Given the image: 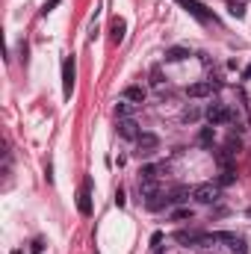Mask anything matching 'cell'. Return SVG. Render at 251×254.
<instances>
[{"mask_svg":"<svg viewBox=\"0 0 251 254\" xmlns=\"http://www.w3.org/2000/svg\"><path fill=\"white\" fill-rule=\"evenodd\" d=\"M204 116H207V122H210L213 127H219V125H228V122H234V119H237V116H234V110H228L225 104H210Z\"/></svg>","mask_w":251,"mask_h":254,"instance_id":"cell-1","label":"cell"},{"mask_svg":"<svg viewBox=\"0 0 251 254\" xmlns=\"http://www.w3.org/2000/svg\"><path fill=\"white\" fill-rule=\"evenodd\" d=\"M219 195H222V187L219 184H201V187L192 190V198L198 204H213V201H219Z\"/></svg>","mask_w":251,"mask_h":254,"instance_id":"cell-2","label":"cell"},{"mask_svg":"<svg viewBox=\"0 0 251 254\" xmlns=\"http://www.w3.org/2000/svg\"><path fill=\"white\" fill-rule=\"evenodd\" d=\"M74 74H77L74 57H65L63 60V95L65 98H71V92H74Z\"/></svg>","mask_w":251,"mask_h":254,"instance_id":"cell-3","label":"cell"},{"mask_svg":"<svg viewBox=\"0 0 251 254\" xmlns=\"http://www.w3.org/2000/svg\"><path fill=\"white\" fill-rule=\"evenodd\" d=\"M178 3H181V6L187 9L189 15H195V18H198L201 24H216V18H213V15H210V12H207V9H204V6H201L198 0H178Z\"/></svg>","mask_w":251,"mask_h":254,"instance_id":"cell-4","label":"cell"},{"mask_svg":"<svg viewBox=\"0 0 251 254\" xmlns=\"http://www.w3.org/2000/svg\"><path fill=\"white\" fill-rule=\"evenodd\" d=\"M119 136L122 139H130V142H139L142 130H139V125L133 119H119Z\"/></svg>","mask_w":251,"mask_h":254,"instance_id":"cell-5","label":"cell"},{"mask_svg":"<svg viewBox=\"0 0 251 254\" xmlns=\"http://www.w3.org/2000/svg\"><path fill=\"white\" fill-rule=\"evenodd\" d=\"M213 89H216V83L213 80H201V83H192L187 89L189 98H210L213 95Z\"/></svg>","mask_w":251,"mask_h":254,"instance_id":"cell-6","label":"cell"},{"mask_svg":"<svg viewBox=\"0 0 251 254\" xmlns=\"http://www.w3.org/2000/svg\"><path fill=\"white\" fill-rule=\"evenodd\" d=\"M157 145H160V139L154 133H142L139 136V157H151L157 151Z\"/></svg>","mask_w":251,"mask_h":254,"instance_id":"cell-7","label":"cell"},{"mask_svg":"<svg viewBox=\"0 0 251 254\" xmlns=\"http://www.w3.org/2000/svg\"><path fill=\"white\" fill-rule=\"evenodd\" d=\"M127 36V24L122 18H113V24H110V39H113V45H122Z\"/></svg>","mask_w":251,"mask_h":254,"instance_id":"cell-8","label":"cell"},{"mask_svg":"<svg viewBox=\"0 0 251 254\" xmlns=\"http://www.w3.org/2000/svg\"><path fill=\"white\" fill-rule=\"evenodd\" d=\"M77 210L83 216H92V201H89V181L83 184V190L77 192Z\"/></svg>","mask_w":251,"mask_h":254,"instance_id":"cell-9","label":"cell"},{"mask_svg":"<svg viewBox=\"0 0 251 254\" xmlns=\"http://www.w3.org/2000/svg\"><path fill=\"white\" fill-rule=\"evenodd\" d=\"M160 172H163V166H142L139 169V184H154L160 178Z\"/></svg>","mask_w":251,"mask_h":254,"instance_id":"cell-10","label":"cell"},{"mask_svg":"<svg viewBox=\"0 0 251 254\" xmlns=\"http://www.w3.org/2000/svg\"><path fill=\"white\" fill-rule=\"evenodd\" d=\"M125 101H130V104H145V89L142 86H127Z\"/></svg>","mask_w":251,"mask_h":254,"instance_id":"cell-11","label":"cell"},{"mask_svg":"<svg viewBox=\"0 0 251 254\" xmlns=\"http://www.w3.org/2000/svg\"><path fill=\"white\" fill-rule=\"evenodd\" d=\"M198 142L204 145V148H213V142H216V127H201V133H198Z\"/></svg>","mask_w":251,"mask_h":254,"instance_id":"cell-12","label":"cell"},{"mask_svg":"<svg viewBox=\"0 0 251 254\" xmlns=\"http://www.w3.org/2000/svg\"><path fill=\"white\" fill-rule=\"evenodd\" d=\"M187 57H189L187 48H169L166 51V63H184Z\"/></svg>","mask_w":251,"mask_h":254,"instance_id":"cell-13","label":"cell"},{"mask_svg":"<svg viewBox=\"0 0 251 254\" xmlns=\"http://www.w3.org/2000/svg\"><path fill=\"white\" fill-rule=\"evenodd\" d=\"M228 12L234 18H246V0H228Z\"/></svg>","mask_w":251,"mask_h":254,"instance_id":"cell-14","label":"cell"},{"mask_svg":"<svg viewBox=\"0 0 251 254\" xmlns=\"http://www.w3.org/2000/svg\"><path fill=\"white\" fill-rule=\"evenodd\" d=\"M133 107H136V104H130V101L116 104V116H119V119H130V116H133Z\"/></svg>","mask_w":251,"mask_h":254,"instance_id":"cell-15","label":"cell"},{"mask_svg":"<svg viewBox=\"0 0 251 254\" xmlns=\"http://www.w3.org/2000/svg\"><path fill=\"white\" fill-rule=\"evenodd\" d=\"M187 198H189V190H187V187H178V190L169 195V204H184Z\"/></svg>","mask_w":251,"mask_h":254,"instance_id":"cell-16","label":"cell"},{"mask_svg":"<svg viewBox=\"0 0 251 254\" xmlns=\"http://www.w3.org/2000/svg\"><path fill=\"white\" fill-rule=\"evenodd\" d=\"M231 252H234V254H249V246H246V240L234 234V240H231Z\"/></svg>","mask_w":251,"mask_h":254,"instance_id":"cell-17","label":"cell"},{"mask_svg":"<svg viewBox=\"0 0 251 254\" xmlns=\"http://www.w3.org/2000/svg\"><path fill=\"white\" fill-rule=\"evenodd\" d=\"M172 219H175V222H192V210H189V207H181V210H175V213H172Z\"/></svg>","mask_w":251,"mask_h":254,"instance_id":"cell-18","label":"cell"},{"mask_svg":"<svg viewBox=\"0 0 251 254\" xmlns=\"http://www.w3.org/2000/svg\"><path fill=\"white\" fill-rule=\"evenodd\" d=\"M234 181H237V175H234V172H231V169H225V172H222V178H219V181H216V184H219V187H231V184H234Z\"/></svg>","mask_w":251,"mask_h":254,"instance_id":"cell-19","label":"cell"},{"mask_svg":"<svg viewBox=\"0 0 251 254\" xmlns=\"http://www.w3.org/2000/svg\"><path fill=\"white\" fill-rule=\"evenodd\" d=\"M198 119H201V110H198V107H187L184 122H198Z\"/></svg>","mask_w":251,"mask_h":254,"instance_id":"cell-20","label":"cell"},{"mask_svg":"<svg viewBox=\"0 0 251 254\" xmlns=\"http://www.w3.org/2000/svg\"><path fill=\"white\" fill-rule=\"evenodd\" d=\"M151 86H163V71H160V68L151 71Z\"/></svg>","mask_w":251,"mask_h":254,"instance_id":"cell-21","label":"cell"},{"mask_svg":"<svg viewBox=\"0 0 251 254\" xmlns=\"http://www.w3.org/2000/svg\"><path fill=\"white\" fill-rule=\"evenodd\" d=\"M60 3H63V0H48V3L42 6V15H48V12H54V9H57Z\"/></svg>","mask_w":251,"mask_h":254,"instance_id":"cell-22","label":"cell"},{"mask_svg":"<svg viewBox=\"0 0 251 254\" xmlns=\"http://www.w3.org/2000/svg\"><path fill=\"white\" fill-rule=\"evenodd\" d=\"M30 252H33V254H42V252H45V243H42V240H33V243H30Z\"/></svg>","mask_w":251,"mask_h":254,"instance_id":"cell-23","label":"cell"},{"mask_svg":"<svg viewBox=\"0 0 251 254\" xmlns=\"http://www.w3.org/2000/svg\"><path fill=\"white\" fill-rule=\"evenodd\" d=\"M160 243H163V234H160V231H157V234H154V237H151V249H160Z\"/></svg>","mask_w":251,"mask_h":254,"instance_id":"cell-24","label":"cell"},{"mask_svg":"<svg viewBox=\"0 0 251 254\" xmlns=\"http://www.w3.org/2000/svg\"><path fill=\"white\" fill-rule=\"evenodd\" d=\"M116 204H119V207H125V192H122V190L116 192Z\"/></svg>","mask_w":251,"mask_h":254,"instance_id":"cell-25","label":"cell"},{"mask_svg":"<svg viewBox=\"0 0 251 254\" xmlns=\"http://www.w3.org/2000/svg\"><path fill=\"white\" fill-rule=\"evenodd\" d=\"M243 77H251V65L246 68V71H243Z\"/></svg>","mask_w":251,"mask_h":254,"instance_id":"cell-26","label":"cell"},{"mask_svg":"<svg viewBox=\"0 0 251 254\" xmlns=\"http://www.w3.org/2000/svg\"><path fill=\"white\" fill-rule=\"evenodd\" d=\"M246 216H249V219H251V207H249V210H246Z\"/></svg>","mask_w":251,"mask_h":254,"instance_id":"cell-27","label":"cell"},{"mask_svg":"<svg viewBox=\"0 0 251 254\" xmlns=\"http://www.w3.org/2000/svg\"><path fill=\"white\" fill-rule=\"evenodd\" d=\"M12 254H24V252H21V249H15V252H12Z\"/></svg>","mask_w":251,"mask_h":254,"instance_id":"cell-28","label":"cell"}]
</instances>
